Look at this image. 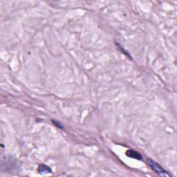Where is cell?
Returning a JSON list of instances; mask_svg holds the SVG:
<instances>
[{
    "label": "cell",
    "instance_id": "obj_2",
    "mask_svg": "<svg viewBox=\"0 0 177 177\" xmlns=\"http://www.w3.org/2000/svg\"><path fill=\"white\" fill-rule=\"evenodd\" d=\"M126 155L129 156V157L135 158V159H137V160L142 159V157L141 154L137 152V151H136L134 150H132V149H129V150L126 151Z\"/></svg>",
    "mask_w": 177,
    "mask_h": 177
},
{
    "label": "cell",
    "instance_id": "obj_3",
    "mask_svg": "<svg viewBox=\"0 0 177 177\" xmlns=\"http://www.w3.org/2000/svg\"><path fill=\"white\" fill-rule=\"evenodd\" d=\"M38 172L41 174L49 173V172H51V169H50V167H48L47 165H40L38 167Z\"/></svg>",
    "mask_w": 177,
    "mask_h": 177
},
{
    "label": "cell",
    "instance_id": "obj_1",
    "mask_svg": "<svg viewBox=\"0 0 177 177\" xmlns=\"http://www.w3.org/2000/svg\"><path fill=\"white\" fill-rule=\"evenodd\" d=\"M147 163L149 165V166L151 167V169L154 170L155 172H156L158 175L161 176H170V174L167 171L163 168L160 165L155 161H154L153 160L150 159V158H148L147 159Z\"/></svg>",
    "mask_w": 177,
    "mask_h": 177
}]
</instances>
